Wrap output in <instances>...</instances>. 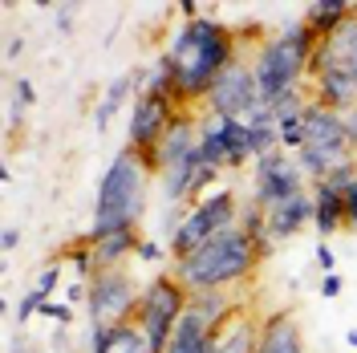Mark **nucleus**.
<instances>
[{
	"label": "nucleus",
	"instance_id": "32",
	"mask_svg": "<svg viewBox=\"0 0 357 353\" xmlns=\"http://www.w3.org/2000/svg\"><path fill=\"white\" fill-rule=\"evenodd\" d=\"M317 264H321V272H325V276H329V272L337 268V256H333V248H329L325 240L317 243Z\"/></svg>",
	"mask_w": 357,
	"mask_h": 353
},
{
	"label": "nucleus",
	"instance_id": "17",
	"mask_svg": "<svg viewBox=\"0 0 357 353\" xmlns=\"http://www.w3.org/2000/svg\"><path fill=\"white\" fill-rule=\"evenodd\" d=\"M309 191H312V227H317L321 240H329V236H337L345 227V203L325 183H312Z\"/></svg>",
	"mask_w": 357,
	"mask_h": 353
},
{
	"label": "nucleus",
	"instance_id": "6",
	"mask_svg": "<svg viewBox=\"0 0 357 353\" xmlns=\"http://www.w3.org/2000/svg\"><path fill=\"white\" fill-rule=\"evenodd\" d=\"M187 301H191V292L175 280V272H158V276H151L142 285V305H138V317L134 321L146 333L151 353H167L171 333H175V325L183 321V313H187Z\"/></svg>",
	"mask_w": 357,
	"mask_h": 353
},
{
	"label": "nucleus",
	"instance_id": "14",
	"mask_svg": "<svg viewBox=\"0 0 357 353\" xmlns=\"http://www.w3.org/2000/svg\"><path fill=\"white\" fill-rule=\"evenodd\" d=\"M309 223H312V191H301V195L268 207V240L284 243L292 236H301Z\"/></svg>",
	"mask_w": 357,
	"mask_h": 353
},
{
	"label": "nucleus",
	"instance_id": "10",
	"mask_svg": "<svg viewBox=\"0 0 357 353\" xmlns=\"http://www.w3.org/2000/svg\"><path fill=\"white\" fill-rule=\"evenodd\" d=\"M301 191H309V179L289 151H268V155L252 158V199L260 207H276Z\"/></svg>",
	"mask_w": 357,
	"mask_h": 353
},
{
	"label": "nucleus",
	"instance_id": "31",
	"mask_svg": "<svg viewBox=\"0 0 357 353\" xmlns=\"http://www.w3.org/2000/svg\"><path fill=\"white\" fill-rule=\"evenodd\" d=\"M341 203H345V227L357 232V187H349V191L341 195Z\"/></svg>",
	"mask_w": 357,
	"mask_h": 353
},
{
	"label": "nucleus",
	"instance_id": "26",
	"mask_svg": "<svg viewBox=\"0 0 357 353\" xmlns=\"http://www.w3.org/2000/svg\"><path fill=\"white\" fill-rule=\"evenodd\" d=\"M41 309H45V296L37 292V288H29L21 301H17V321H21V325H29V321H33Z\"/></svg>",
	"mask_w": 357,
	"mask_h": 353
},
{
	"label": "nucleus",
	"instance_id": "12",
	"mask_svg": "<svg viewBox=\"0 0 357 353\" xmlns=\"http://www.w3.org/2000/svg\"><path fill=\"white\" fill-rule=\"evenodd\" d=\"M305 147L329 155L337 167L357 158L349 138H345V118L337 110H329V106H321V102H309V110H305Z\"/></svg>",
	"mask_w": 357,
	"mask_h": 353
},
{
	"label": "nucleus",
	"instance_id": "28",
	"mask_svg": "<svg viewBox=\"0 0 357 353\" xmlns=\"http://www.w3.org/2000/svg\"><path fill=\"white\" fill-rule=\"evenodd\" d=\"M45 317H49V321H53V325H61V329H66L69 321H73V305H69V301H45Z\"/></svg>",
	"mask_w": 357,
	"mask_h": 353
},
{
	"label": "nucleus",
	"instance_id": "38",
	"mask_svg": "<svg viewBox=\"0 0 357 353\" xmlns=\"http://www.w3.org/2000/svg\"><path fill=\"white\" fill-rule=\"evenodd\" d=\"M178 13H183V21H195V17H203L195 0H183V4H178Z\"/></svg>",
	"mask_w": 357,
	"mask_h": 353
},
{
	"label": "nucleus",
	"instance_id": "9",
	"mask_svg": "<svg viewBox=\"0 0 357 353\" xmlns=\"http://www.w3.org/2000/svg\"><path fill=\"white\" fill-rule=\"evenodd\" d=\"M260 102V89H256V69L248 57V45L240 49V57L215 77V86L207 89L199 114H223V118H248L252 106Z\"/></svg>",
	"mask_w": 357,
	"mask_h": 353
},
{
	"label": "nucleus",
	"instance_id": "7",
	"mask_svg": "<svg viewBox=\"0 0 357 353\" xmlns=\"http://www.w3.org/2000/svg\"><path fill=\"white\" fill-rule=\"evenodd\" d=\"M142 305V288L126 268H114V272H98L89 280V296H86V317L89 325H126L138 317Z\"/></svg>",
	"mask_w": 357,
	"mask_h": 353
},
{
	"label": "nucleus",
	"instance_id": "34",
	"mask_svg": "<svg viewBox=\"0 0 357 353\" xmlns=\"http://www.w3.org/2000/svg\"><path fill=\"white\" fill-rule=\"evenodd\" d=\"M321 296H329V301H333V296H341V276H337V272L321 276Z\"/></svg>",
	"mask_w": 357,
	"mask_h": 353
},
{
	"label": "nucleus",
	"instance_id": "35",
	"mask_svg": "<svg viewBox=\"0 0 357 353\" xmlns=\"http://www.w3.org/2000/svg\"><path fill=\"white\" fill-rule=\"evenodd\" d=\"M341 118H345V138H349V147H354V155H357V106L345 110Z\"/></svg>",
	"mask_w": 357,
	"mask_h": 353
},
{
	"label": "nucleus",
	"instance_id": "36",
	"mask_svg": "<svg viewBox=\"0 0 357 353\" xmlns=\"http://www.w3.org/2000/svg\"><path fill=\"white\" fill-rule=\"evenodd\" d=\"M17 243H21V232H17V227H4V236H0V248H4V252H17Z\"/></svg>",
	"mask_w": 357,
	"mask_h": 353
},
{
	"label": "nucleus",
	"instance_id": "29",
	"mask_svg": "<svg viewBox=\"0 0 357 353\" xmlns=\"http://www.w3.org/2000/svg\"><path fill=\"white\" fill-rule=\"evenodd\" d=\"M244 122H248V126H276V114H272V106H268L264 98H260V102L252 106V114H248Z\"/></svg>",
	"mask_w": 357,
	"mask_h": 353
},
{
	"label": "nucleus",
	"instance_id": "33",
	"mask_svg": "<svg viewBox=\"0 0 357 353\" xmlns=\"http://www.w3.org/2000/svg\"><path fill=\"white\" fill-rule=\"evenodd\" d=\"M53 13H57V17H53V21H57V29H61V33H69V29H73V13H77V8H73V4H57Z\"/></svg>",
	"mask_w": 357,
	"mask_h": 353
},
{
	"label": "nucleus",
	"instance_id": "21",
	"mask_svg": "<svg viewBox=\"0 0 357 353\" xmlns=\"http://www.w3.org/2000/svg\"><path fill=\"white\" fill-rule=\"evenodd\" d=\"M138 93H146V98H171L175 102L178 93V82H175V69H171V61L158 53V61L146 73H138ZM178 106V102H175Z\"/></svg>",
	"mask_w": 357,
	"mask_h": 353
},
{
	"label": "nucleus",
	"instance_id": "39",
	"mask_svg": "<svg viewBox=\"0 0 357 353\" xmlns=\"http://www.w3.org/2000/svg\"><path fill=\"white\" fill-rule=\"evenodd\" d=\"M21 53H24V41H21V37H13V41H8V49H4V57L13 61V57H21Z\"/></svg>",
	"mask_w": 357,
	"mask_h": 353
},
{
	"label": "nucleus",
	"instance_id": "16",
	"mask_svg": "<svg viewBox=\"0 0 357 353\" xmlns=\"http://www.w3.org/2000/svg\"><path fill=\"white\" fill-rule=\"evenodd\" d=\"M93 243V264L98 272H114V268H126L138 256V227H126V232H110V236H102V240H89Z\"/></svg>",
	"mask_w": 357,
	"mask_h": 353
},
{
	"label": "nucleus",
	"instance_id": "4",
	"mask_svg": "<svg viewBox=\"0 0 357 353\" xmlns=\"http://www.w3.org/2000/svg\"><path fill=\"white\" fill-rule=\"evenodd\" d=\"M317 45H321V37L305 21L284 24L280 37H268L260 45V53L252 57V69H256V89L264 102H276L280 93L296 86H309V61Z\"/></svg>",
	"mask_w": 357,
	"mask_h": 353
},
{
	"label": "nucleus",
	"instance_id": "30",
	"mask_svg": "<svg viewBox=\"0 0 357 353\" xmlns=\"http://www.w3.org/2000/svg\"><path fill=\"white\" fill-rule=\"evenodd\" d=\"M13 98L21 102L24 110H29V106L37 102V89H33V82H29V77H17V82H13Z\"/></svg>",
	"mask_w": 357,
	"mask_h": 353
},
{
	"label": "nucleus",
	"instance_id": "13",
	"mask_svg": "<svg viewBox=\"0 0 357 353\" xmlns=\"http://www.w3.org/2000/svg\"><path fill=\"white\" fill-rule=\"evenodd\" d=\"M256 353H309L305 350V333H301V325H296V313H292L289 305L260 317V341H256Z\"/></svg>",
	"mask_w": 357,
	"mask_h": 353
},
{
	"label": "nucleus",
	"instance_id": "37",
	"mask_svg": "<svg viewBox=\"0 0 357 353\" xmlns=\"http://www.w3.org/2000/svg\"><path fill=\"white\" fill-rule=\"evenodd\" d=\"M8 353H41V345H33L29 337H17V341H13V350H8Z\"/></svg>",
	"mask_w": 357,
	"mask_h": 353
},
{
	"label": "nucleus",
	"instance_id": "8",
	"mask_svg": "<svg viewBox=\"0 0 357 353\" xmlns=\"http://www.w3.org/2000/svg\"><path fill=\"white\" fill-rule=\"evenodd\" d=\"M199 151L220 171H240L252 163V130L244 118L199 114Z\"/></svg>",
	"mask_w": 357,
	"mask_h": 353
},
{
	"label": "nucleus",
	"instance_id": "22",
	"mask_svg": "<svg viewBox=\"0 0 357 353\" xmlns=\"http://www.w3.org/2000/svg\"><path fill=\"white\" fill-rule=\"evenodd\" d=\"M106 353H151V341L138 321H126V325H114L110 329V345Z\"/></svg>",
	"mask_w": 357,
	"mask_h": 353
},
{
	"label": "nucleus",
	"instance_id": "18",
	"mask_svg": "<svg viewBox=\"0 0 357 353\" xmlns=\"http://www.w3.org/2000/svg\"><path fill=\"white\" fill-rule=\"evenodd\" d=\"M354 13H357V8H354V4H345V0H312V4H305V17H301V21L309 24L321 41H325V37H329L333 29H341Z\"/></svg>",
	"mask_w": 357,
	"mask_h": 353
},
{
	"label": "nucleus",
	"instance_id": "24",
	"mask_svg": "<svg viewBox=\"0 0 357 353\" xmlns=\"http://www.w3.org/2000/svg\"><path fill=\"white\" fill-rule=\"evenodd\" d=\"M61 276H66V260H53V264H45L41 272H37L33 288L41 292L45 301H53V292H57V285H61Z\"/></svg>",
	"mask_w": 357,
	"mask_h": 353
},
{
	"label": "nucleus",
	"instance_id": "1",
	"mask_svg": "<svg viewBox=\"0 0 357 353\" xmlns=\"http://www.w3.org/2000/svg\"><path fill=\"white\" fill-rule=\"evenodd\" d=\"M240 49H244V41L227 21L195 17V21L178 24L171 33V41H167V49H162V57L171 61L178 82V93H175L178 110L203 106L207 89L215 86V77L240 57Z\"/></svg>",
	"mask_w": 357,
	"mask_h": 353
},
{
	"label": "nucleus",
	"instance_id": "20",
	"mask_svg": "<svg viewBox=\"0 0 357 353\" xmlns=\"http://www.w3.org/2000/svg\"><path fill=\"white\" fill-rule=\"evenodd\" d=\"M130 98H138V73H118L110 86H106V93H102V102H98V114H93V126L98 130H106L114 122V114L122 110Z\"/></svg>",
	"mask_w": 357,
	"mask_h": 353
},
{
	"label": "nucleus",
	"instance_id": "5",
	"mask_svg": "<svg viewBox=\"0 0 357 353\" xmlns=\"http://www.w3.org/2000/svg\"><path fill=\"white\" fill-rule=\"evenodd\" d=\"M236 223H240V203H236V191H231L227 183L215 187V191H207L199 203H191V207H187L183 223H178L175 232H171V240H167V248H171V264L183 260V256H191V252L203 248L211 236H220V232L236 227Z\"/></svg>",
	"mask_w": 357,
	"mask_h": 353
},
{
	"label": "nucleus",
	"instance_id": "11",
	"mask_svg": "<svg viewBox=\"0 0 357 353\" xmlns=\"http://www.w3.org/2000/svg\"><path fill=\"white\" fill-rule=\"evenodd\" d=\"M175 114H178V106L171 102V98H146V93L134 98V106H130V142H126V147L146 163V171H155V151H158V142L167 138Z\"/></svg>",
	"mask_w": 357,
	"mask_h": 353
},
{
	"label": "nucleus",
	"instance_id": "15",
	"mask_svg": "<svg viewBox=\"0 0 357 353\" xmlns=\"http://www.w3.org/2000/svg\"><path fill=\"white\" fill-rule=\"evenodd\" d=\"M215 333V353H256L260 341V313H252L248 305L231 313V321H223Z\"/></svg>",
	"mask_w": 357,
	"mask_h": 353
},
{
	"label": "nucleus",
	"instance_id": "40",
	"mask_svg": "<svg viewBox=\"0 0 357 353\" xmlns=\"http://www.w3.org/2000/svg\"><path fill=\"white\" fill-rule=\"evenodd\" d=\"M345 341H349V350H357V329H349V337H345Z\"/></svg>",
	"mask_w": 357,
	"mask_h": 353
},
{
	"label": "nucleus",
	"instance_id": "19",
	"mask_svg": "<svg viewBox=\"0 0 357 353\" xmlns=\"http://www.w3.org/2000/svg\"><path fill=\"white\" fill-rule=\"evenodd\" d=\"M187 309L195 313V317H203L207 329H220L223 321H231V313L240 309V305H236L231 292H223V288H203V292H191Z\"/></svg>",
	"mask_w": 357,
	"mask_h": 353
},
{
	"label": "nucleus",
	"instance_id": "3",
	"mask_svg": "<svg viewBox=\"0 0 357 353\" xmlns=\"http://www.w3.org/2000/svg\"><path fill=\"white\" fill-rule=\"evenodd\" d=\"M146 163L134 155L130 147H122L106 175L98 179V195H93V223H89L86 240H102L110 232L138 227L146 211Z\"/></svg>",
	"mask_w": 357,
	"mask_h": 353
},
{
	"label": "nucleus",
	"instance_id": "27",
	"mask_svg": "<svg viewBox=\"0 0 357 353\" xmlns=\"http://www.w3.org/2000/svg\"><path fill=\"white\" fill-rule=\"evenodd\" d=\"M167 256H171V248H162L158 240H142V243H138V256H134V260H142V264H162Z\"/></svg>",
	"mask_w": 357,
	"mask_h": 353
},
{
	"label": "nucleus",
	"instance_id": "2",
	"mask_svg": "<svg viewBox=\"0 0 357 353\" xmlns=\"http://www.w3.org/2000/svg\"><path fill=\"white\" fill-rule=\"evenodd\" d=\"M260 264H264V260L256 256L252 236L236 223V227H227L220 236H211V240L203 243V248H195L191 256L175 260L171 272H175V280L187 288V292H203V288H223V292H231V288L248 285L252 272Z\"/></svg>",
	"mask_w": 357,
	"mask_h": 353
},
{
	"label": "nucleus",
	"instance_id": "23",
	"mask_svg": "<svg viewBox=\"0 0 357 353\" xmlns=\"http://www.w3.org/2000/svg\"><path fill=\"white\" fill-rule=\"evenodd\" d=\"M61 260L73 268V280H93V276H98V264H93V243H89V240H82L77 248H69Z\"/></svg>",
	"mask_w": 357,
	"mask_h": 353
},
{
	"label": "nucleus",
	"instance_id": "25",
	"mask_svg": "<svg viewBox=\"0 0 357 353\" xmlns=\"http://www.w3.org/2000/svg\"><path fill=\"white\" fill-rule=\"evenodd\" d=\"M321 183H325V187H333L337 195H345L349 187H357V158H354V163H341V167H337V171H329Z\"/></svg>",
	"mask_w": 357,
	"mask_h": 353
}]
</instances>
